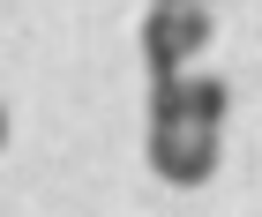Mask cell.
<instances>
[{
	"label": "cell",
	"instance_id": "cell-1",
	"mask_svg": "<svg viewBox=\"0 0 262 217\" xmlns=\"http://www.w3.org/2000/svg\"><path fill=\"white\" fill-rule=\"evenodd\" d=\"M210 38H217V15H210V8H195V0H158V8L142 15V68H150V90L195 75V53Z\"/></svg>",
	"mask_w": 262,
	"mask_h": 217
},
{
	"label": "cell",
	"instance_id": "cell-2",
	"mask_svg": "<svg viewBox=\"0 0 262 217\" xmlns=\"http://www.w3.org/2000/svg\"><path fill=\"white\" fill-rule=\"evenodd\" d=\"M225 158V127H165L150 120V172L165 187H202Z\"/></svg>",
	"mask_w": 262,
	"mask_h": 217
},
{
	"label": "cell",
	"instance_id": "cell-3",
	"mask_svg": "<svg viewBox=\"0 0 262 217\" xmlns=\"http://www.w3.org/2000/svg\"><path fill=\"white\" fill-rule=\"evenodd\" d=\"M225 113H232V90L217 75H180L150 90V120L165 127H225Z\"/></svg>",
	"mask_w": 262,
	"mask_h": 217
}]
</instances>
